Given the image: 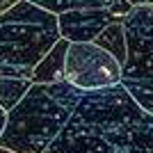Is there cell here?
Masks as SVG:
<instances>
[{"instance_id": "1", "label": "cell", "mask_w": 153, "mask_h": 153, "mask_svg": "<svg viewBox=\"0 0 153 153\" xmlns=\"http://www.w3.org/2000/svg\"><path fill=\"white\" fill-rule=\"evenodd\" d=\"M44 153H153V114L121 82L82 91L71 119Z\"/></svg>"}, {"instance_id": "2", "label": "cell", "mask_w": 153, "mask_h": 153, "mask_svg": "<svg viewBox=\"0 0 153 153\" xmlns=\"http://www.w3.org/2000/svg\"><path fill=\"white\" fill-rule=\"evenodd\" d=\"M82 91L66 80L34 85L7 112L0 146L14 153H44L71 119Z\"/></svg>"}, {"instance_id": "3", "label": "cell", "mask_w": 153, "mask_h": 153, "mask_svg": "<svg viewBox=\"0 0 153 153\" xmlns=\"http://www.w3.org/2000/svg\"><path fill=\"white\" fill-rule=\"evenodd\" d=\"M59 39L55 14L19 0L0 14V76L30 78Z\"/></svg>"}, {"instance_id": "4", "label": "cell", "mask_w": 153, "mask_h": 153, "mask_svg": "<svg viewBox=\"0 0 153 153\" xmlns=\"http://www.w3.org/2000/svg\"><path fill=\"white\" fill-rule=\"evenodd\" d=\"M126 62L121 85L142 108L153 114V7L133 5L123 19Z\"/></svg>"}, {"instance_id": "5", "label": "cell", "mask_w": 153, "mask_h": 153, "mask_svg": "<svg viewBox=\"0 0 153 153\" xmlns=\"http://www.w3.org/2000/svg\"><path fill=\"white\" fill-rule=\"evenodd\" d=\"M64 80L80 91H96L121 82V64L94 41H69Z\"/></svg>"}, {"instance_id": "6", "label": "cell", "mask_w": 153, "mask_h": 153, "mask_svg": "<svg viewBox=\"0 0 153 153\" xmlns=\"http://www.w3.org/2000/svg\"><path fill=\"white\" fill-rule=\"evenodd\" d=\"M133 9L128 0H114L110 7H94V9H73L59 14L57 27L59 37L66 41H94L110 23L123 21L126 14Z\"/></svg>"}, {"instance_id": "7", "label": "cell", "mask_w": 153, "mask_h": 153, "mask_svg": "<svg viewBox=\"0 0 153 153\" xmlns=\"http://www.w3.org/2000/svg\"><path fill=\"white\" fill-rule=\"evenodd\" d=\"M66 48L69 41L59 39L51 51L46 53L41 62L32 71V82L34 85H48V82H62L64 80V64H66Z\"/></svg>"}, {"instance_id": "8", "label": "cell", "mask_w": 153, "mask_h": 153, "mask_svg": "<svg viewBox=\"0 0 153 153\" xmlns=\"http://www.w3.org/2000/svg\"><path fill=\"white\" fill-rule=\"evenodd\" d=\"M94 44L105 48L119 64H123L126 62V30H123V21L110 23V25L94 39Z\"/></svg>"}, {"instance_id": "9", "label": "cell", "mask_w": 153, "mask_h": 153, "mask_svg": "<svg viewBox=\"0 0 153 153\" xmlns=\"http://www.w3.org/2000/svg\"><path fill=\"white\" fill-rule=\"evenodd\" d=\"M32 87V78H12V76H0V108L9 112L16 103L27 94Z\"/></svg>"}, {"instance_id": "10", "label": "cell", "mask_w": 153, "mask_h": 153, "mask_svg": "<svg viewBox=\"0 0 153 153\" xmlns=\"http://www.w3.org/2000/svg\"><path fill=\"white\" fill-rule=\"evenodd\" d=\"M27 2L41 7V9L55 14V16L66 14V12H73V9H94V7L114 5V0H27Z\"/></svg>"}, {"instance_id": "11", "label": "cell", "mask_w": 153, "mask_h": 153, "mask_svg": "<svg viewBox=\"0 0 153 153\" xmlns=\"http://www.w3.org/2000/svg\"><path fill=\"white\" fill-rule=\"evenodd\" d=\"M16 2H19V0H0V14L5 12V9H9L12 5H16Z\"/></svg>"}, {"instance_id": "12", "label": "cell", "mask_w": 153, "mask_h": 153, "mask_svg": "<svg viewBox=\"0 0 153 153\" xmlns=\"http://www.w3.org/2000/svg\"><path fill=\"white\" fill-rule=\"evenodd\" d=\"M5 119H7V112L0 108V133H2V128H5Z\"/></svg>"}, {"instance_id": "13", "label": "cell", "mask_w": 153, "mask_h": 153, "mask_svg": "<svg viewBox=\"0 0 153 153\" xmlns=\"http://www.w3.org/2000/svg\"><path fill=\"white\" fill-rule=\"evenodd\" d=\"M128 2H130V5H146L144 0H128Z\"/></svg>"}, {"instance_id": "14", "label": "cell", "mask_w": 153, "mask_h": 153, "mask_svg": "<svg viewBox=\"0 0 153 153\" xmlns=\"http://www.w3.org/2000/svg\"><path fill=\"white\" fill-rule=\"evenodd\" d=\"M0 153H14V151H9V149H2V146H0Z\"/></svg>"}, {"instance_id": "15", "label": "cell", "mask_w": 153, "mask_h": 153, "mask_svg": "<svg viewBox=\"0 0 153 153\" xmlns=\"http://www.w3.org/2000/svg\"><path fill=\"white\" fill-rule=\"evenodd\" d=\"M144 2H146V5H151V7H153V0H144Z\"/></svg>"}]
</instances>
